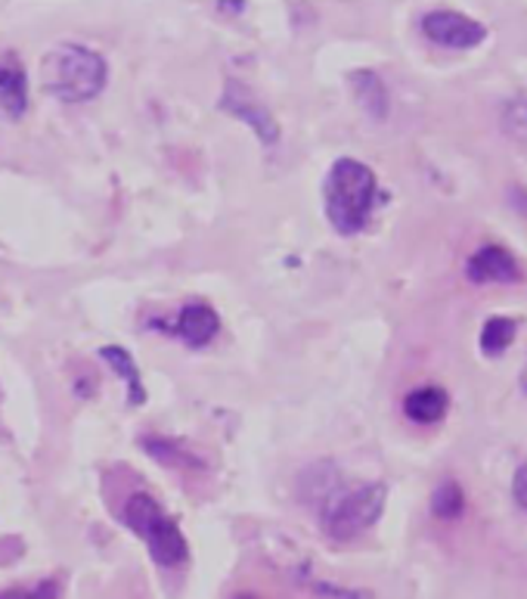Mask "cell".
<instances>
[{"instance_id": "6da1fadb", "label": "cell", "mask_w": 527, "mask_h": 599, "mask_svg": "<svg viewBox=\"0 0 527 599\" xmlns=\"http://www.w3.org/2000/svg\"><path fill=\"white\" fill-rule=\"evenodd\" d=\"M375 193H379V180L370 165H363L356 158L332 162L323 180V203L326 218L341 237H354L370 224Z\"/></svg>"}, {"instance_id": "7a4b0ae2", "label": "cell", "mask_w": 527, "mask_h": 599, "mask_svg": "<svg viewBox=\"0 0 527 599\" xmlns=\"http://www.w3.org/2000/svg\"><path fill=\"white\" fill-rule=\"evenodd\" d=\"M106 60L81 44H60L46 50L41 63L44 91L60 103H87L106 87Z\"/></svg>"}, {"instance_id": "3957f363", "label": "cell", "mask_w": 527, "mask_h": 599, "mask_svg": "<svg viewBox=\"0 0 527 599\" xmlns=\"http://www.w3.org/2000/svg\"><path fill=\"white\" fill-rule=\"evenodd\" d=\"M122 521L137 537L146 540L149 556L158 566L177 568L189 559V544H186L180 525L165 516V509L158 506L153 494H131L122 506Z\"/></svg>"}, {"instance_id": "277c9868", "label": "cell", "mask_w": 527, "mask_h": 599, "mask_svg": "<svg viewBox=\"0 0 527 599\" xmlns=\"http://www.w3.org/2000/svg\"><path fill=\"white\" fill-rule=\"evenodd\" d=\"M385 500V485H363V488L335 494V497H329V504L320 513L323 531L335 540H354L382 519Z\"/></svg>"}, {"instance_id": "5b68a950", "label": "cell", "mask_w": 527, "mask_h": 599, "mask_svg": "<svg viewBox=\"0 0 527 599\" xmlns=\"http://www.w3.org/2000/svg\"><path fill=\"white\" fill-rule=\"evenodd\" d=\"M422 32L428 41L450 50H472L487 41V29L478 19L456 13V10H432L422 17Z\"/></svg>"}, {"instance_id": "8992f818", "label": "cell", "mask_w": 527, "mask_h": 599, "mask_svg": "<svg viewBox=\"0 0 527 599\" xmlns=\"http://www.w3.org/2000/svg\"><path fill=\"white\" fill-rule=\"evenodd\" d=\"M220 110H227L236 118H242L255 134H258V141L264 146H273L279 141V125L277 118H273V112L264 106L258 96L248 91L246 84H239V81H227V87H224V96H220Z\"/></svg>"}, {"instance_id": "52a82bcc", "label": "cell", "mask_w": 527, "mask_h": 599, "mask_svg": "<svg viewBox=\"0 0 527 599\" xmlns=\"http://www.w3.org/2000/svg\"><path fill=\"white\" fill-rule=\"evenodd\" d=\"M465 277L475 286H509L525 280V268L521 261L503 249V246H480L478 252L465 261Z\"/></svg>"}, {"instance_id": "ba28073f", "label": "cell", "mask_w": 527, "mask_h": 599, "mask_svg": "<svg viewBox=\"0 0 527 599\" xmlns=\"http://www.w3.org/2000/svg\"><path fill=\"white\" fill-rule=\"evenodd\" d=\"M220 330V317L215 314V308L211 304H202V301H193V304H186L180 317H177V323H174V335L177 339H184L189 348H205Z\"/></svg>"}, {"instance_id": "9c48e42d", "label": "cell", "mask_w": 527, "mask_h": 599, "mask_svg": "<svg viewBox=\"0 0 527 599\" xmlns=\"http://www.w3.org/2000/svg\"><path fill=\"white\" fill-rule=\"evenodd\" d=\"M450 411V394L441 385H422L416 392L403 397V413L418 426H434L441 423Z\"/></svg>"}, {"instance_id": "30bf717a", "label": "cell", "mask_w": 527, "mask_h": 599, "mask_svg": "<svg viewBox=\"0 0 527 599\" xmlns=\"http://www.w3.org/2000/svg\"><path fill=\"white\" fill-rule=\"evenodd\" d=\"M100 354H103V361L124 379V385H127V404H131V407L146 404V389H143V376H140L134 358L118 345H106Z\"/></svg>"}, {"instance_id": "8fae6325", "label": "cell", "mask_w": 527, "mask_h": 599, "mask_svg": "<svg viewBox=\"0 0 527 599\" xmlns=\"http://www.w3.org/2000/svg\"><path fill=\"white\" fill-rule=\"evenodd\" d=\"M515 335H518V320L515 317H490V320H484L478 339L480 354L484 358H503L506 348L515 342Z\"/></svg>"}, {"instance_id": "7c38bea8", "label": "cell", "mask_w": 527, "mask_h": 599, "mask_svg": "<svg viewBox=\"0 0 527 599\" xmlns=\"http://www.w3.org/2000/svg\"><path fill=\"white\" fill-rule=\"evenodd\" d=\"M351 87H354L356 100H360V106L375 115V118H385L388 115V91L382 79L375 75V72H354L351 75Z\"/></svg>"}, {"instance_id": "4fadbf2b", "label": "cell", "mask_w": 527, "mask_h": 599, "mask_svg": "<svg viewBox=\"0 0 527 599\" xmlns=\"http://www.w3.org/2000/svg\"><path fill=\"white\" fill-rule=\"evenodd\" d=\"M29 106V81L19 69L0 65V110L10 115H22Z\"/></svg>"}, {"instance_id": "5bb4252c", "label": "cell", "mask_w": 527, "mask_h": 599, "mask_svg": "<svg viewBox=\"0 0 527 599\" xmlns=\"http://www.w3.org/2000/svg\"><path fill=\"white\" fill-rule=\"evenodd\" d=\"M465 509V494L463 488L453 482V478H444L432 494V513L437 519H459Z\"/></svg>"}, {"instance_id": "9a60e30c", "label": "cell", "mask_w": 527, "mask_h": 599, "mask_svg": "<svg viewBox=\"0 0 527 599\" xmlns=\"http://www.w3.org/2000/svg\"><path fill=\"white\" fill-rule=\"evenodd\" d=\"M143 447L153 454L155 459H162V463H170V466H193V469H199L202 459L193 457V454H186L184 447L177 442H170V438H143Z\"/></svg>"}, {"instance_id": "2e32d148", "label": "cell", "mask_w": 527, "mask_h": 599, "mask_svg": "<svg viewBox=\"0 0 527 599\" xmlns=\"http://www.w3.org/2000/svg\"><path fill=\"white\" fill-rule=\"evenodd\" d=\"M0 599H56V581H41L34 587H13V590H3Z\"/></svg>"}, {"instance_id": "e0dca14e", "label": "cell", "mask_w": 527, "mask_h": 599, "mask_svg": "<svg viewBox=\"0 0 527 599\" xmlns=\"http://www.w3.org/2000/svg\"><path fill=\"white\" fill-rule=\"evenodd\" d=\"M512 497H515V504L521 513H527V463L518 466V473L512 478Z\"/></svg>"}, {"instance_id": "ac0fdd59", "label": "cell", "mask_w": 527, "mask_h": 599, "mask_svg": "<svg viewBox=\"0 0 527 599\" xmlns=\"http://www.w3.org/2000/svg\"><path fill=\"white\" fill-rule=\"evenodd\" d=\"M506 125H512L515 131H527V100H515L506 110Z\"/></svg>"}, {"instance_id": "d6986e66", "label": "cell", "mask_w": 527, "mask_h": 599, "mask_svg": "<svg viewBox=\"0 0 527 599\" xmlns=\"http://www.w3.org/2000/svg\"><path fill=\"white\" fill-rule=\"evenodd\" d=\"M509 203H512V208H515V211H518V215L527 221V187H518V184H515V187L509 189Z\"/></svg>"}, {"instance_id": "ffe728a7", "label": "cell", "mask_w": 527, "mask_h": 599, "mask_svg": "<svg viewBox=\"0 0 527 599\" xmlns=\"http://www.w3.org/2000/svg\"><path fill=\"white\" fill-rule=\"evenodd\" d=\"M521 392L527 394V361H525V366H521Z\"/></svg>"}, {"instance_id": "44dd1931", "label": "cell", "mask_w": 527, "mask_h": 599, "mask_svg": "<svg viewBox=\"0 0 527 599\" xmlns=\"http://www.w3.org/2000/svg\"><path fill=\"white\" fill-rule=\"evenodd\" d=\"M239 599H251V597H239Z\"/></svg>"}]
</instances>
